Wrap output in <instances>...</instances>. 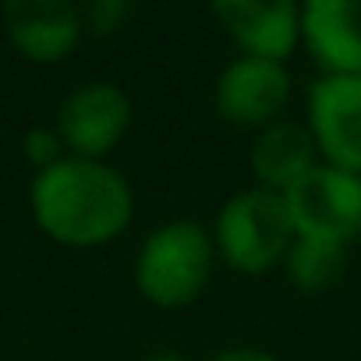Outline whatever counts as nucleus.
Wrapping results in <instances>:
<instances>
[{
  "label": "nucleus",
  "instance_id": "obj_1",
  "mask_svg": "<svg viewBox=\"0 0 361 361\" xmlns=\"http://www.w3.org/2000/svg\"><path fill=\"white\" fill-rule=\"evenodd\" d=\"M32 213L61 245L92 248L124 234L135 216L128 177L103 159L64 156L32 180Z\"/></svg>",
  "mask_w": 361,
  "mask_h": 361
},
{
  "label": "nucleus",
  "instance_id": "obj_2",
  "mask_svg": "<svg viewBox=\"0 0 361 361\" xmlns=\"http://www.w3.org/2000/svg\"><path fill=\"white\" fill-rule=\"evenodd\" d=\"M213 262L216 241L199 220H166L142 241L135 259V283L142 298L159 308H185L206 290Z\"/></svg>",
  "mask_w": 361,
  "mask_h": 361
},
{
  "label": "nucleus",
  "instance_id": "obj_3",
  "mask_svg": "<svg viewBox=\"0 0 361 361\" xmlns=\"http://www.w3.org/2000/svg\"><path fill=\"white\" fill-rule=\"evenodd\" d=\"M287 199L269 188H241L216 213V252L241 273H266L287 259L294 245Z\"/></svg>",
  "mask_w": 361,
  "mask_h": 361
},
{
  "label": "nucleus",
  "instance_id": "obj_4",
  "mask_svg": "<svg viewBox=\"0 0 361 361\" xmlns=\"http://www.w3.org/2000/svg\"><path fill=\"white\" fill-rule=\"evenodd\" d=\"M298 238L350 245L361 238V173L319 163L283 192Z\"/></svg>",
  "mask_w": 361,
  "mask_h": 361
},
{
  "label": "nucleus",
  "instance_id": "obj_5",
  "mask_svg": "<svg viewBox=\"0 0 361 361\" xmlns=\"http://www.w3.org/2000/svg\"><path fill=\"white\" fill-rule=\"evenodd\" d=\"M131 117H135L131 96L117 82L96 78L64 96L57 110V135L64 138V145L75 149V156L99 159L124 138Z\"/></svg>",
  "mask_w": 361,
  "mask_h": 361
},
{
  "label": "nucleus",
  "instance_id": "obj_6",
  "mask_svg": "<svg viewBox=\"0 0 361 361\" xmlns=\"http://www.w3.org/2000/svg\"><path fill=\"white\" fill-rule=\"evenodd\" d=\"M290 99V71L266 57H234L213 85L216 114L238 128H266Z\"/></svg>",
  "mask_w": 361,
  "mask_h": 361
},
{
  "label": "nucleus",
  "instance_id": "obj_7",
  "mask_svg": "<svg viewBox=\"0 0 361 361\" xmlns=\"http://www.w3.org/2000/svg\"><path fill=\"white\" fill-rule=\"evenodd\" d=\"M308 131L329 166L361 173V78L319 75L308 92Z\"/></svg>",
  "mask_w": 361,
  "mask_h": 361
},
{
  "label": "nucleus",
  "instance_id": "obj_8",
  "mask_svg": "<svg viewBox=\"0 0 361 361\" xmlns=\"http://www.w3.org/2000/svg\"><path fill=\"white\" fill-rule=\"evenodd\" d=\"M209 11L248 57L283 64L301 43V4L294 0H213Z\"/></svg>",
  "mask_w": 361,
  "mask_h": 361
},
{
  "label": "nucleus",
  "instance_id": "obj_9",
  "mask_svg": "<svg viewBox=\"0 0 361 361\" xmlns=\"http://www.w3.org/2000/svg\"><path fill=\"white\" fill-rule=\"evenodd\" d=\"M4 25L11 43L39 64L68 57L85 32L82 11L68 0H8Z\"/></svg>",
  "mask_w": 361,
  "mask_h": 361
},
{
  "label": "nucleus",
  "instance_id": "obj_10",
  "mask_svg": "<svg viewBox=\"0 0 361 361\" xmlns=\"http://www.w3.org/2000/svg\"><path fill=\"white\" fill-rule=\"evenodd\" d=\"M301 39L322 75L361 78V0H308L301 8Z\"/></svg>",
  "mask_w": 361,
  "mask_h": 361
},
{
  "label": "nucleus",
  "instance_id": "obj_11",
  "mask_svg": "<svg viewBox=\"0 0 361 361\" xmlns=\"http://www.w3.org/2000/svg\"><path fill=\"white\" fill-rule=\"evenodd\" d=\"M252 170L259 188L269 192H290L298 180L319 166V145L308 131V124L298 121H273L259 131V138L252 142Z\"/></svg>",
  "mask_w": 361,
  "mask_h": 361
},
{
  "label": "nucleus",
  "instance_id": "obj_12",
  "mask_svg": "<svg viewBox=\"0 0 361 361\" xmlns=\"http://www.w3.org/2000/svg\"><path fill=\"white\" fill-rule=\"evenodd\" d=\"M287 276L301 294H322L343 280L347 269V248L333 241H315V238H294L287 252Z\"/></svg>",
  "mask_w": 361,
  "mask_h": 361
},
{
  "label": "nucleus",
  "instance_id": "obj_13",
  "mask_svg": "<svg viewBox=\"0 0 361 361\" xmlns=\"http://www.w3.org/2000/svg\"><path fill=\"white\" fill-rule=\"evenodd\" d=\"M131 15H135V8L128 0H92V4L82 8V22L96 36H114Z\"/></svg>",
  "mask_w": 361,
  "mask_h": 361
},
{
  "label": "nucleus",
  "instance_id": "obj_14",
  "mask_svg": "<svg viewBox=\"0 0 361 361\" xmlns=\"http://www.w3.org/2000/svg\"><path fill=\"white\" fill-rule=\"evenodd\" d=\"M61 149H64V138L57 135V128H32L25 135V156H29V163L36 170H47V166L61 163L64 159Z\"/></svg>",
  "mask_w": 361,
  "mask_h": 361
},
{
  "label": "nucleus",
  "instance_id": "obj_15",
  "mask_svg": "<svg viewBox=\"0 0 361 361\" xmlns=\"http://www.w3.org/2000/svg\"><path fill=\"white\" fill-rule=\"evenodd\" d=\"M209 361H280L273 350L266 347H252V343H234V347H224L216 350Z\"/></svg>",
  "mask_w": 361,
  "mask_h": 361
},
{
  "label": "nucleus",
  "instance_id": "obj_16",
  "mask_svg": "<svg viewBox=\"0 0 361 361\" xmlns=\"http://www.w3.org/2000/svg\"><path fill=\"white\" fill-rule=\"evenodd\" d=\"M142 361H192L185 350H177V347H152Z\"/></svg>",
  "mask_w": 361,
  "mask_h": 361
}]
</instances>
